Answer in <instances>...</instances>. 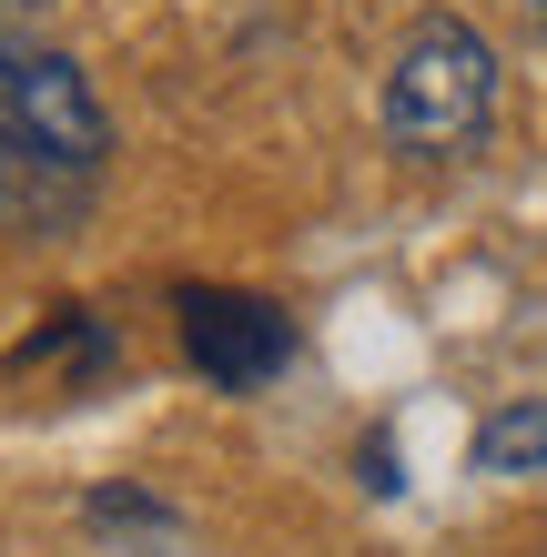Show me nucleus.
Listing matches in <instances>:
<instances>
[{"label":"nucleus","instance_id":"nucleus-1","mask_svg":"<svg viewBox=\"0 0 547 557\" xmlns=\"http://www.w3.org/2000/svg\"><path fill=\"white\" fill-rule=\"evenodd\" d=\"M497 122V51L487 30L457 11H426L406 30V51L385 61V143L415 162H457L487 143Z\"/></svg>","mask_w":547,"mask_h":557},{"label":"nucleus","instance_id":"nucleus-2","mask_svg":"<svg viewBox=\"0 0 547 557\" xmlns=\"http://www.w3.org/2000/svg\"><path fill=\"white\" fill-rule=\"evenodd\" d=\"M0 133H11L21 152L61 162V173H91V162L112 152V122H102V102H91L82 61L41 30L30 0H0Z\"/></svg>","mask_w":547,"mask_h":557},{"label":"nucleus","instance_id":"nucleus-3","mask_svg":"<svg viewBox=\"0 0 547 557\" xmlns=\"http://www.w3.org/2000/svg\"><path fill=\"white\" fill-rule=\"evenodd\" d=\"M183 314V355L192 375H213L223 396H244V385H274L295 366V314L264 305V294H234V284H183L173 294Z\"/></svg>","mask_w":547,"mask_h":557},{"label":"nucleus","instance_id":"nucleus-4","mask_svg":"<svg viewBox=\"0 0 547 557\" xmlns=\"http://www.w3.org/2000/svg\"><path fill=\"white\" fill-rule=\"evenodd\" d=\"M72 183H82V173H61V162L21 152L11 133H0V223H41L51 203H72Z\"/></svg>","mask_w":547,"mask_h":557},{"label":"nucleus","instance_id":"nucleus-5","mask_svg":"<svg viewBox=\"0 0 547 557\" xmlns=\"http://www.w3.org/2000/svg\"><path fill=\"white\" fill-rule=\"evenodd\" d=\"M476 467L487 476H537L547 467V406H497L476 425Z\"/></svg>","mask_w":547,"mask_h":557},{"label":"nucleus","instance_id":"nucleus-6","mask_svg":"<svg viewBox=\"0 0 547 557\" xmlns=\"http://www.w3.org/2000/svg\"><path fill=\"white\" fill-rule=\"evenodd\" d=\"M21 366H72V375H102V366H112V335H102V324H91L82 305H61L41 335L21 345Z\"/></svg>","mask_w":547,"mask_h":557},{"label":"nucleus","instance_id":"nucleus-7","mask_svg":"<svg viewBox=\"0 0 547 557\" xmlns=\"http://www.w3.org/2000/svg\"><path fill=\"white\" fill-rule=\"evenodd\" d=\"M91 528H173V517L152 497H133V486H102V497H91Z\"/></svg>","mask_w":547,"mask_h":557},{"label":"nucleus","instance_id":"nucleus-8","mask_svg":"<svg viewBox=\"0 0 547 557\" xmlns=\"http://www.w3.org/2000/svg\"><path fill=\"white\" fill-rule=\"evenodd\" d=\"M527 21H537V30H547V0H527Z\"/></svg>","mask_w":547,"mask_h":557}]
</instances>
